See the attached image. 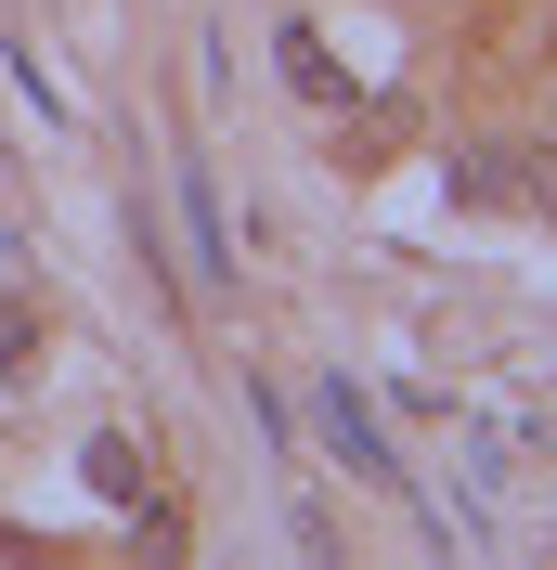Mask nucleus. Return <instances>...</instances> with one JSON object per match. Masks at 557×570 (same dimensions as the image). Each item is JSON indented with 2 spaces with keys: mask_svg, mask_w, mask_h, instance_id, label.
<instances>
[{
  "mask_svg": "<svg viewBox=\"0 0 557 570\" xmlns=\"http://www.w3.org/2000/svg\"><path fill=\"white\" fill-rule=\"evenodd\" d=\"M312 428H324V454H338L350 480H363V493H416V466L389 454V428H377V402L350 390V363H338V376L312 390Z\"/></svg>",
  "mask_w": 557,
  "mask_h": 570,
  "instance_id": "1",
  "label": "nucleus"
},
{
  "mask_svg": "<svg viewBox=\"0 0 557 570\" xmlns=\"http://www.w3.org/2000/svg\"><path fill=\"white\" fill-rule=\"evenodd\" d=\"M27 351H39V312H27V298H0V376H27Z\"/></svg>",
  "mask_w": 557,
  "mask_h": 570,
  "instance_id": "6",
  "label": "nucleus"
},
{
  "mask_svg": "<svg viewBox=\"0 0 557 570\" xmlns=\"http://www.w3.org/2000/svg\"><path fill=\"white\" fill-rule=\"evenodd\" d=\"M182 247H195V285H221V273H234V234H221L208 169H182Z\"/></svg>",
  "mask_w": 557,
  "mask_h": 570,
  "instance_id": "4",
  "label": "nucleus"
},
{
  "mask_svg": "<svg viewBox=\"0 0 557 570\" xmlns=\"http://www.w3.org/2000/svg\"><path fill=\"white\" fill-rule=\"evenodd\" d=\"M453 195L467 208H557V169H506V142H480V156H453Z\"/></svg>",
  "mask_w": 557,
  "mask_h": 570,
  "instance_id": "2",
  "label": "nucleus"
},
{
  "mask_svg": "<svg viewBox=\"0 0 557 570\" xmlns=\"http://www.w3.org/2000/svg\"><path fill=\"white\" fill-rule=\"evenodd\" d=\"M78 480H91L105 505H143V493H156V466H143L130 428H91V441H78Z\"/></svg>",
  "mask_w": 557,
  "mask_h": 570,
  "instance_id": "3",
  "label": "nucleus"
},
{
  "mask_svg": "<svg viewBox=\"0 0 557 570\" xmlns=\"http://www.w3.org/2000/svg\"><path fill=\"white\" fill-rule=\"evenodd\" d=\"M273 52H285V91H299V105H350V78H338V52H324L312 27H285Z\"/></svg>",
  "mask_w": 557,
  "mask_h": 570,
  "instance_id": "5",
  "label": "nucleus"
}]
</instances>
